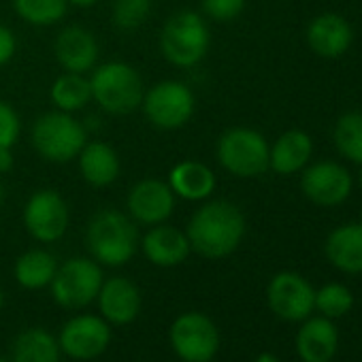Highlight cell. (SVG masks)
<instances>
[{"mask_svg": "<svg viewBox=\"0 0 362 362\" xmlns=\"http://www.w3.org/2000/svg\"><path fill=\"white\" fill-rule=\"evenodd\" d=\"M16 13L30 26H54L64 20L69 0H13Z\"/></svg>", "mask_w": 362, "mask_h": 362, "instance_id": "cell-28", "label": "cell"}, {"mask_svg": "<svg viewBox=\"0 0 362 362\" xmlns=\"http://www.w3.org/2000/svg\"><path fill=\"white\" fill-rule=\"evenodd\" d=\"M354 305L351 292L341 284H326L315 292V307L326 317H341Z\"/></svg>", "mask_w": 362, "mask_h": 362, "instance_id": "cell-30", "label": "cell"}, {"mask_svg": "<svg viewBox=\"0 0 362 362\" xmlns=\"http://www.w3.org/2000/svg\"><path fill=\"white\" fill-rule=\"evenodd\" d=\"M86 245L96 262L105 267L126 264L139 247L134 220L117 209H100L88 224Z\"/></svg>", "mask_w": 362, "mask_h": 362, "instance_id": "cell-2", "label": "cell"}, {"mask_svg": "<svg viewBox=\"0 0 362 362\" xmlns=\"http://www.w3.org/2000/svg\"><path fill=\"white\" fill-rule=\"evenodd\" d=\"M332 141L337 151L354 162L362 164V111H349L341 115L332 130Z\"/></svg>", "mask_w": 362, "mask_h": 362, "instance_id": "cell-27", "label": "cell"}, {"mask_svg": "<svg viewBox=\"0 0 362 362\" xmlns=\"http://www.w3.org/2000/svg\"><path fill=\"white\" fill-rule=\"evenodd\" d=\"M313 153V141L305 130H288L271 145L269 168L277 175H294L307 166Z\"/></svg>", "mask_w": 362, "mask_h": 362, "instance_id": "cell-21", "label": "cell"}, {"mask_svg": "<svg viewBox=\"0 0 362 362\" xmlns=\"http://www.w3.org/2000/svg\"><path fill=\"white\" fill-rule=\"evenodd\" d=\"M269 151L264 134L252 128H230L218 141V160L222 168L241 179H252L269 168Z\"/></svg>", "mask_w": 362, "mask_h": 362, "instance_id": "cell-6", "label": "cell"}, {"mask_svg": "<svg viewBox=\"0 0 362 362\" xmlns=\"http://www.w3.org/2000/svg\"><path fill=\"white\" fill-rule=\"evenodd\" d=\"M358 224H362V207H360V220H358Z\"/></svg>", "mask_w": 362, "mask_h": 362, "instance_id": "cell-40", "label": "cell"}, {"mask_svg": "<svg viewBox=\"0 0 362 362\" xmlns=\"http://www.w3.org/2000/svg\"><path fill=\"white\" fill-rule=\"evenodd\" d=\"M245 9V0H203V13L214 22H233Z\"/></svg>", "mask_w": 362, "mask_h": 362, "instance_id": "cell-32", "label": "cell"}, {"mask_svg": "<svg viewBox=\"0 0 362 362\" xmlns=\"http://www.w3.org/2000/svg\"><path fill=\"white\" fill-rule=\"evenodd\" d=\"M351 173L330 160L315 162L303 168L300 190L317 207H337L351 194Z\"/></svg>", "mask_w": 362, "mask_h": 362, "instance_id": "cell-11", "label": "cell"}, {"mask_svg": "<svg viewBox=\"0 0 362 362\" xmlns=\"http://www.w3.org/2000/svg\"><path fill=\"white\" fill-rule=\"evenodd\" d=\"M141 107L151 126L160 130H177L192 119L197 98L186 83L166 79L143 94Z\"/></svg>", "mask_w": 362, "mask_h": 362, "instance_id": "cell-7", "label": "cell"}, {"mask_svg": "<svg viewBox=\"0 0 362 362\" xmlns=\"http://www.w3.org/2000/svg\"><path fill=\"white\" fill-rule=\"evenodd\" d=\"M16 49H18L16 35L7 26L0 24V66H5L16 56Z\"/></svg>", "mask_w": 362, "mask_h": 362, "instance_id": "cell-33", "label": "cell"}, {"mask_svg": "<svg viewBox=\"0 0 362 362\" xmlns=\"http://www.w3.org/2000/svg\"><path fill=\"white\" fill-rule=\"evenodd\" d=\"M170 345L186 362H209L220 349V334L211 317L199 311L181 313L170 326Z\"/></svg>", "mask_w": 362, "mask_h": 362, "instance_id": "cell-9", "label": "cell"}, {"mask_svg": "<svg viewBox=\"0 0 362 362\" xmlns=\"http://www.w3.org/2000/svg\"><path fill=\"white\" fill-rule=\"evenodd\" d=\"M98 307L107 322L111 324H130L141 311L139 288L126 277H111L103 281L98 292Z\"/></svg>", "mask_w": 362, "mask_h": 362, "instance_id": "cell-18", "label": "cell"}, {"mask_svg": "<svg viewBox=\"0 0 362 362\" xmlns=\"http://www.w3.org/2000/svg\"><path fill=\"white\" fill-rule=\"evenodd\" d=\"M77 160L83 181L92 188H107L115 184L122 170L117 151L105 141H88Z\"/></svg>", "mask_w": 362, "mask_h": 362, "instance_id": "cell-20", "label": "cell"}, {"mask_svg": "<svg viewBox=\"0 0 362 362\" xmlns=\"http://www.w3.org/2000/svg\"><path fill=\"white\" fill-rule=\"evenodd\" d=\"M186 235L190 247L203 258H226L243 241L245 216L230 201H209L194 211Z\"/></svg>", "mask_w": 362, "mask_h": 362, "instance_id": "cell-1", "label": "cell"}, {"mask_svg": "<svg viewBox=\"0 0 362 362\" xmlns=\"http://www.w3.org/2000/svg\"><path fill=\"white\" fill-rule=\"evenodd\" d=\"M16 166V158H13V151L11 149H0V175L5 173H11Z\"/></svg>", "mask_w": 362, "mask_h": 362, "instance_id": "cell-34", "label": "cell"}, {"mask_svg": "<svg viewBox=\"0 0 362 362\" xmlns=\"http://www.w3.org/2000/svg\"><path fill=\"white\" fill-rule=\"evenodd\" d=\"M3 197H5L3 194V184H0V205H3Z\"/></svg>", "mask_w": 362, "mask_h": 362, "instance_id": "cell-38", "label": "cell"}, {"mask_svg": "<svg viewBox=\"0 0 362 362\" xmlns=\"http://www.w3.org/2000/svg\"><path fill=\"white\" fill-rule=\"evenodd\" d=\"M13 362H60V345L45 328H28L13 343Z\"/></svg>", "mask_w": 362, "mask_h": 362, "instance_id": "cell-25", "label": "cell"}, {"mask_svg": "<svg viewBox=\"0 0 362 362\" xmlns=\"http://www.w3.org/2000/svg\"><path fill=\"white\" fill-rule=\"evenodd\" d=\"M69 205L64 197L52 188L37 190L24 207V226L41 243H54L69 228Z\"/></svg>", "mask_w": 362, "mask_h": 362, "instance_id": "cell-10", "label": "cell"}, {"mask_svg": "<svg viewBox=\"0 0 362 362\" xmlns=\"http://www.w3.org/2000/svg\"><path fill=\"white\" fill-rule=\"evenodd\" d=\"M0 362H3V360H0Z\"/></svg>", "mask_w": 362, "mask_h": 362, "instance_id": "cell-41", "label": "cell"}, {"mask_svg": "<svg viewBox=\"0 0 362 362\" xmlns=\"http://www.w3.org/2000/svg\"><path fill=\"white\" fill-rule=\"evenodd\" d=\"M49 286L60 307L81 309L98 296L103 286V271L94 260L71 258L58 267Z\"/></svg>", "mask_w": 362, "mask_h": 362, "instance_id": "cell-8", "label": "cell"}, {"mask_svg": "<svg viewBox=\"0 0 362 362\" xmlns=\"http://www.w3.org/2000/svg\"><path fill=\"white\" fill-rule=\"evenodd\" d=\"M151 13V0H113V24L119 30H136Z\"/></svg>", "mask_w": 362, "mask_h": 362, "instance_id": "cell-29", "label": "cell"}, {"mask_svg": "<svg viewBox=\"0 0 362 362\" xmlns=\"http://www.w3.org/2000/svg\"><path fill=\"white\" fill-rule=\"evenodd\" d=\"M256 362H279V360L275 356H271V354H260Z\"/></svg>", "mask_w": 362, "mask_h": 362, "instance_id": "cell-36", "label": "cell"}, {"mask_svg": "<svg viewBox=\"0 0 362 362\" xmlns=\"http://www.w3.org/2000/svg\"><path fill=\"white\" fill-rule=\"evenodd\" d=\"M326 258L343 273H362V224H343L326 239Z\"/></svg>", "mask_w": 362, "mask_h": 362, "instance_id": "cell-23", "label": "cell"}, {"mask_svg": "<svg viewBox=\"0 0 362 362\" xmlns=\"http://www.w3.org/2000/svg\"><path fill=\"white\" fill-rule=\"evenodd\" d=\"M141 247L145 258L156 267H177L192 252L188 235L166 224L151 226V230L143 237Z\"/></svg>", "mask_w": 362, "mask_h": 362, "instance_id": "cell-19", "label": "cell"}, {"mask_svg": "<svg viewBox=\"0 0 362 362\" xmlns=\"http://www.w3.org/2000/svg\"><path fill=\"white\" fill-rule=\"evenodd\" d=\"M3 300H5V296H3V290H0V307H3Z\"/></svg>", "mask_w": 362, "mask_h": 362, "instance_id": "cell-39", "label": "cell"}, {"mask_svg": "<svg viewBox=\"0 0 362 362\" xmlns=\"http://www.w3.org/2000/svg\"><path fill=\"white\" fill-rule=\"evenodd\" d=\"M33 147L37 153L54 164L71 162L88 143L86 126L64 111L43 113L33 126Z\"/></svg>", "mask_w": 362, "mask_h": 362, "instance_id": "cell-5", "label": "cell"}, {"mask_svg": "<svg viewBox=\"0 0 362 362\" xmlns=\"http://www.w3.org/2000/svg\"><path fill=\"white\" fill-rule=\"evenodd\" d=\"M269 307L288 322L305 320L315 307V292L309 281L296 273H277L267 290Z\"/></svg>", "mask_w": 362, "mask_h": 362, "instance_id": "cell-12", "label": "cell"}, {"mask_svg": "<svg viewBox=\"0 0 362 362\" xmlns=\"http://www.w3.org/2000/svg\"><path fill=\"white\" fill-rule=\"evenodd\" d=\"M92 100L109 115H128L141 107L143 81L134 66L126 62H107L94 69L90 77Z\"/></svg>", "mask_w": 362, "mask_h": 362, "instance_id": "cell-4", "label": "cell"}, {"mask_svg": "<svg viewBox=\"0 0 362 362\" xmlns=\"http://www.w3.org/2000/svg\"><path fill=\"white\" fill-rule=\"evenodd\" d=\"M351 43H354V30L349 22L339 13H322L313 18L307 28L309 49L324 60L341 58L351 47Z\"/></svg>", "mask_w": 362, "mask_h": 362, "instance_id": "cell-15", "label": "cell"}, {"mask_svg": "<svg viewBox=\"0 0 362 362\" xmlns=\"http://www.w3.org/2000/svg\"><path fill=\"white\" fill-rule=\"evenodd\" d=\"M175 194L166 181L143 179L128 192V214L134 224L156 226L164 224L175 211Z\"/></svg>", "mask_w": 362, "mask_h": 362, "instance_id": "cell-13", "label": "cell"}, {"mask_svg": "<svg viewBox=\"0 0 362 362\" xmlns=\"http://www.w3.org/2000/svg\"><path fill=\"white\" fill-rule=\"evenodd\" d=\"M100 3V0H69L71 7H77V9H92Z\"/></svg>", "mask_w": 362, "mask_h": 362, "instance_id": "cell-35", "label": "cell"}, {"mask_svg": "<svg viewBox=\"0 0 362 362\" xmlns=\"http://www.w3.org/2000/svg\"><path fill=\"white\" fill-rule=\"evenodd\" d=\"M54 54L58 64L66 73H88L96 66L98 60V43L94 35L81 26L64 28L54 43Z\"/></svg>", "mask_w": 362, "mask_h": 362, "instance_id": "cell-16", "label": "cell"}, {"mask_svg": "<svg viewBox=\"0 0 362 362\" xmlns=\"http://www.w3.org/2000/svg\"><path fill=\"white\" fill-rule=\"evenodd\" d=\"M211 35L203 16L179 11L170 16L160 33V52L164 60L177 69L197 66L209 52Z\"/></svg>", "mask_w": 362, "mask_h": 362, "instance_id": "cell-3", "label": "cell"}, {"mask_svg": "<svg viewBox=\"0 0 362 362\" xmlns=\"http://www.w3.org/2000/svg\"><path fill=\"white\" fill-rule=\"evenodd\" d=\"M49 98L58 111H64V113L81 111L92 100L90 79L83 77L81 73H64L54 81L49 90Z\"/></svg>", "mask_w": 362, "mask_h": 362, "instance_id": "cell-26", "label": "cell"}, {"mask_svg": "<svg viewBox=\"0 0 362 362\" xmlns=\"http://www.w3.org/2000/svg\"><path fill=\"white\" fill-rule=\"evenodd\" d=\"M337 345V328L328 317L307 320L296 337V349L305 362H328L334 356Z\"/></svg>", "mask_w": 362, "mask_h": 362, "instance_id": "cell-22", "label": "cell"}, {"mask_svg": "<svg viewBox=\"0 0 362 362\" xmlns=\"http://www.w3.org/2000/svg\"><path fill=\"white\" fill-rule=\"evenodd\" d=\"M20 130L22 122L18 111L7 100H0V149H11L20 139Z\"/></svg>", "mask_w": 362, "mask_h": 362, "instance_id": "cell-31", "label": "cell"}, {"mask_svg": "<svg viewBox=\"0 0 362 362\" xmlns=\"http://www.w3.org/2000/svg\"><path fill=\"white\" fill-rule=\"evenodd\" d=\"M111 341L107 320L96 315H77L69 320L60 332V347L77 360H92L100 356Z\"/></svg>", "mask_w": 362, "mask_h": 362, "instance_id": "cell-14", "label": "cell"}, {"mask_svg": "<svg viewBox=\"0 0 362 362\" xmlns=\"http://www.w3.org/2000/svg\"><path fill=\"white\" fill-rule=\"evenodd\" d=\"M166 184L175 197L184 201H192V203H201L214 194L218 179H216V173L207 164L199 160H181L170 168Z\"/></svg>", "mask_w": 362, "mask_h": 362, "instance_id": "cell-17", "label": "cell"}, {"mask_svg": "<svg viewBox=\"0 0 362 362\" xmlns=\"http://www.w3.org/2000/svg\"><path fill=\"white\" fill-rule=\"evenodd\" d=\"M358 186L362 190V164H360V170H358Z\"/></svg>", "mask_w": 362, "mask_h": 362, "instance_id": "cell-37", "label": "cell"}, {"mask_svg": "<svg viewBox=\"0 0 362 362\" xmlns=\"http://www.w3.org/2000/svg\"><path fill=\"white\" fill-rule=\"evenodd\" d=\"M58 271L56 258L45 250H30L16 262V279L26 290H41L52 284Z\"/></svg>", "mask_w": 362, "mask_h": 362, "instance_id": "cell-24", "label": "cell"}]
</instances>
